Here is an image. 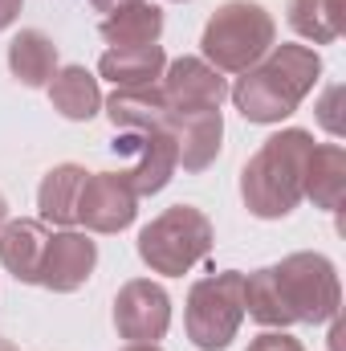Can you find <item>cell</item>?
<instances>
[{
  "label": "cell",
  "mask_w": 346,
  "mask_h": 351,
  "mask_svg": "<svg viewBox=\"0 0 346 351\" xmlns=\"http://www.w3.org/2000/svg\"><path fill=\"white\" fill-rule=\"evenodd\" d=\"M318 74H322V58L310 45H273L253 70L237 78L228 94L249 123H281L302 106Z\"/></svg>",
  "instance_id": "cell-1"
},
{
  "label": "cell",
  "mask_w": 346,
  "mask_h": 351,
  "mask_svg": "<svg viewBox=\"0 0 346 351\" xmlns=\"http://www.w3.org/2000/svg\"><path fill=\"white\" fill-rule=\"evenodd\" d=\"M314 152V135L302 127H289L261 143V152L241 172V196L245 208L261 221L289 217L306 196V164Z\"/></svg>",
  "instance_id": "cell-2"
},
{
  "label": "cell",
  "mask_w": 346,
  "mask_h": 351,
  "mask_svg": "<svg viewBox=\"0 0 346 351\" xmlns=\"http://www.w3.org/2000/svg\"><path fill=\"white\" fill-rule=\"evenodd\" d=\"M273 41H277V25L257 0H224L208 16L200 49L212 70L245 74L273 49Z\"/></svg>",
  "instance_id": "cell-3"
},
{
  "label": "cell",
  "mask_w": 346,
  "mask_h": 351,
  "mask_svg": "<svg viewBox=\"0 0 346 351\" xmlns=\"http://www.w3.org/2000/svg\"><path fill=\"white\" fill-rule=\"evenodd\" d=\"M212 221L196 204H172L139 233V258L155 274L183 278L191 265L212 254Z\"/></svg>",
  "instance_id": "cell-4"
},
{
  "label": "cell",
  "mask_w": 346,
  "mask_h": 351,
  "mask_svg": "<svg viewBox=\"0 0 346 351\" xmlns=\"http://www.w3.org/2000/svg\"><path fill=\"white\" fill-rule=\"evenodd\" d=\"M245 319V274L224 269L212 278H200L187 290V339L200 351H224L232 343L237 327Z\"/></svg>",
  "instance_id": "cell-5"
},
{
  "label": "cell",
  "mask_w": 346,
  "mask_h": 351,
  "mask_svg": "<svg viewBox=\"0 0 346 351\" xmlns=\"http://www.w3.org/2000/svg\"><path fill=\"white\" fill-rule=\"evenodd\" d=\"M281 302L289 311L293 323H330L338 319L343 306V290H338V274L330 258L322 254H289L281 258V265H273Z\"/></svg>",
  "instance_id": "cell-6"
},
{
  "label": "cell",
  "mask_w": 346,
  "mask_h": 351,
  "mask_svg": "<svg viewBox=\"0 0 346 351\" xmlns=\"http://www.w3.org/2000/svg\"><path fill=\"white\" fill-rule=\"evenodd\" d=\"M114 327L127 343H155L172 327V298L159 282L135 278L114 298Z\"/></svg>",
  "instance_id": "cell-7"
},
{
  "label": "cell",
  "mask_w": 346,
  "mask_h": 351,
  "mask_svg": "<svg viewBox=\"0 0 346 351\" xmlns=\"http://www.w3.org/2000/svg\"><path fill=\"white\" fill-rule=\"evenodd\" d=\"M114 152H127L135 156V168H127L122 180L131 184L135 196H155L172 184L175 168H179V156H175V143L168 131H122L114 143Z\"/></svg>",
  "instance_id": "cell-8"
},
{
  "label": "cell",
  "mask_w": 346,
  "mask_h": 351,
  "mask_svg": "<svg viewBox=\"0 0 346 351\" xmlns=\"http://www.w3.org/2000/svg\"><path fill=\"white\" fill-rule=\"evenodd\" d=\"M139 213V196L131 192V184L122 172H90L86 188L78 196V221L90 233H118L135 221Z\"/></svg>",
  "instance_id": "cell-9"
},
{
  "label": "cell",
  "mask_w": 346,
  "mask_h": 351,
  "mask_svg": "<svg viewBox=\"0 0 346 351\" xmlns=\"http://www.w3.org/2000/svg\"><path fill=\"white\" fill-rule=\"evenodd\" d=\"M159 90H163V98H168V106L175 114L220 110V102L228 98V82L204 58H175L159 78Z\"/></svg>",
  "instance_id": "cell-10"
},
{
  "label": "cell",
  "mask_w": 346,
  "mask_h": 351,
  "mask_svg": "<svg viewBox=\"0 0 346 351\" xmlns=\"http://www.w3.org/2000/svg\"><path fill=\"white\" fill-rule=\"evenodd\" d=\"M94 265H98V245L90 241L86 233H74V229L49 233L37 286L53 290V294H74V290H82L90 282Z\"/></svg>",
  "instance_id": "cell-11"
},
{
  "label": "cell",
  "mask_w": 346,
  "mask_h": 351,
  "mask_svg": "<svg viewBox=\"0 0 346 351\" xmlns=\"http://www.w3.org/2000/svg\"><path fill=\"white\" fill-rule=\"evenodd\" d=\"M168 135H172V143H175L179 168L183 172H204L220 156L224 119H220V110H191V114H175L172 110Z\"/></svg>",
  "instance_id": "cell-12"
},
{
  "label": "cell",
  "mask_w": 346,
  "mask_h": 351,
  "mask_svg": "<svg viewBox=\"0 0 346 351\" xmlns=\"http://www.w3.org/2000/svg\"><path fill=\"white\" fill-rule=\"evenodd\" d=\"M106 119L114 123V131H168L172 106L159 86L114 90L106 98Z\"/></svg>",
  "instance_id": "cell-13"
},
{
  "label": "cell",
  "mask_w": 346,
  "mask_h": 351,
  "mask_svg": "<svg viewBox=\"0 0 346 351\" xmlns=\"http://www.w3.org/2000/svg\"><path fill=\"white\" fill-rule=\"evenodd\" d=\"M168 70L163 45H127V49H106L98 62V74L110 78L114 90H135V86H159Z\"/></svg>",
  "instance_id": "cell-14"
},
{
  "label": "cell",
  "mask_w": 346,
  "mask_h": 351,
  "mask_svg": "<svg viewBox=\"0 0 346 351\" xmlns=\"http://www.w3.org/2000/svg\"><path fill=\"white\" fill-rule=\"evenodd\" d=\"M45 225L41 221H4L0 229V265L16 282H37L41 258H45Z\"/></svg>",
  "instance_id": "cell-15"
},
{
  "label": "cell",
  "mask_w": 346,
  "mask_h": 351,
  "mask_svg": "<svg viewBox=\"0 0 346 351\" xmlns=\"http://www.w3.org/2000/svg\"><path fill=\"white\" fill-rule=\"evenodd\" d=\"M8 70L21 86L37 90L49 86V78L57 74V45L41 33V29H21L8 41Z\"/></svg>",
  "instance_id": "cell-16"
},
{
  "label": "cell",
  "mask_w": 346,
  "mask_h": 351,
  "mask_svg": "<svg viewBox=\"0 0 346 351\" xmlns=\"http://www.w3.org/2000/svg\"><path fill=\"white\" fill-rule=\"evenodd\" d=\"M306 196L314 208L338 213L346 196V152L338 143H314L310 164H306Z\"/></svg>",
  "instance_id": "cell-17"
},
{
  "label": "cell",
  "mask_w": 346,
  "mask_h": 351,
  "mask_svg": "<svg viewBox=\"0 0 346 351\" xmlns=\"http://www.w3.org/2000/svg\"><path fill=\"white\" fill-rule=\"evenodd\" d=\"M49 102L62 119L70 123H90L102 110V90L98 78L90 74L86 66H66L49 78Z\"/></svg>",
  "instance_id": "cell-18"
},
{
  "label": "cell",
  "mask_w": 346,
  "mask_h": 351,
  "mask_svg": "<svg viewBox=\"0 0 346 351\" xmlns=\"http://www.w3.org/2000/svg\"><path fill=\"white\" fill-rule=\"evenodd\" d=\"M86 168L78 164H57L37 188V208L45 225H74L78 221V196L86 188Z\"/></svg>",
  "instance_id": "cell-19"
},
{
  "label": "cell",
  "mask_w": 346,
  "mask_h": 351,
  "mask_svg": "<svg viewBox=\"0 0 346 351\" xmlns=\"http://www.w3.org/2000/svg\"><path fill=\"white\" fill-rule=\"evenodd\" d=\"M163 33V8L139 0V4H127L118 12H110L102 21V41L110 49H127V45H155Z\"/></svg>",
  "instance_id": "cell-20"
},
{
  "label": "cell",
  "mask_w": 346,
  "mask_h": 351,
  "mask_svg": "<svg viewBox=\"0 0 346 351\" xmlns=\"http://www.w3.org/2000/svg\"><path fill=\"white\" fill-rule=\"evenodd\" d=\"M289 25L306 41L330 45L346 29V0H289Z\"/></svg>",
  "instance_id": "cell-21"
},
{
  "label": "cell",
  "mask_w": 346,
  "mask_h": 351,
  "mask_svg": "<svg viewBox=\"0 0 346 351\" xmlns=\"http://www.w3.org/2000/svg\"><path fill=\"white\" fill-rule=\"evenodd\" d=\"M245 311L257 319L261 327H289V311L281 302V290H277V278H273V265L257 269L245 278Z\"/></svg>",
  "instance_id": "cell-22"
},
{
  "label": "cell",
  "mask_w": 346,
  "mask_h": 351,
  "mask_svg": "<svg viewBox=\"0 0 346 351\" xmlns=\"http://www.w3.org/2000/svg\"><path fill=\"white\" fill-rule=\"evenodd\" d=\"M249 351H306V348L293 335H285V331H265V335H257L249 343Z\"/></svg>",
  "instance_id": "cell-23"
},
{
  "label": "cell",
  "mask_w": 346,
  "mask_h": 351,
  "mask_svg": "<svg viewBox=\"0 0 346 351\" xmlns=\"http://www.w3.org/2000/svg\"><path fill=\"white\" fill-rule=\"evenodd\" d=\"M338 94H343L338 86L326 90V98H322V114H318V119H322V127H326V131H334V135H338V114H334V102H338Z\"/></svg>",
  "instance_id": "cell-24"
},
{
  "label": "cell",
  "mask_w": 346,
  "mask_h": 351,
  "mask_svg": "<svg viewBox=\"0 0 346 351\" xmlns=\"http://www.w3.org/2000/svg\"><path fill=\"white\" fill-rule=\"evenodd\" d=\"M21 4H25V0H0V29H8V25L21 16Z\"/></svg>",
  "instance_id": "cell-25"
},
{
  "label": "cell",
  "mask_w": 346,
  "mask_h": 351,
  "mask_svg": "<svg viewBox=\"0 0 346 351\" xmlns=\"http://www.w3.org/2000/svg\"><path fill=\"white\" fill-rule=\"evenodd\" d=\"M90 4H94L98 12H106V16H110V12H118V8H127V4H139V0H90Z\"/></svg>",
  "instance_id": "cell-26"
},
{
  "label": "cell",
  "mask_w": 346,
  "mask_h": 351,
  "mask_svg": "<svg viewBox=\"0 0 346 351\" xmlns=\"http://www.w3.org/2000/svg\"><path fill=\"white\" fill-rule=\"evenodd\" d=\"M122 351H159V348H155V343H127Z\"/></svg>",
  "instance_id": "cell-27"
},
{
  "label": "cell",
  "mask_w": 346,
  "mask_h": 351,
  "mask_svg": "<svg viewBox=\"0 0 346 351\" xmlns=\"http://www.w3.org/2000/svg\"><path fill=\"white\" fill-rule=\"evenodd\" d=\"M4 221H8V204H4V196H0V229H4Z\"/></svg>",
  "instance_id": "cell-28"
},
{
  "label": "cell",
  "mask_w": 346,
  "mask_h": 351,
  "mask_svg": "<svg viewBox=\"0 0 346 351\" xmlns=\"http://www.w3.org/2000/svg\"><path fill=\"white\" fill-rule=\"evenodd\" d=\"M0 351H16V348H12V343H8V339H0Z\"/></svg>",
  "instance_id": "cell-29"
}]
</instances>
